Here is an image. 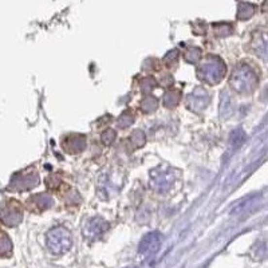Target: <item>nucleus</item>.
<instances>
[{"mask_svg": "<svg viewBox=\"0 0 268 268\" xmlns=\"http://www.w3.org/2000/svg\"><path fill=\"white\" fill-rule=\"evenodd\" d=\"M257 84H259L257 75L251 67L247 66L244 63L234 67L232 77H231V86L234 91L240 94H250L256 89Z\"/></svg>", "mask_w": 268, "mask_h": 268, "instance_id": "f257e3e1", "label": "nucleus"}, {"mask_svg": "<svg viewBox=\"0 0 268 268\" xmlns=\"http://www.w3.org/2000/svg\"><path fill=\"white\" fill-rule=\"evenodd\" d=\"M227 66L218 56L209 55L199 67L197 77L207 84H218L225 77Z\"/></svg>", "mask_w": 268, "mask_h": 268, "instance_id": "f03ea898", "label": "nucleus"}, {"mask_svg": "<svg viewBox=\"0 0 268 268\" xmlns=\"http://www.w3.org/2000/svg\"><path fill=\"white\" fill-rule=\"evenodd\" d=\"M46 246L52 255H63L73 246L71 232L65 227H55L50 229L46 236Z\"/></svg>", "mask_w": 268, "mask_h": 268, "instance_id": "7ed1b4c3", "label": "nucleus"}, {"mask_svg": "<svg viewBox=\"0 0 268 268\" xmlns=\"http://www.w3.org/2000/svg\"><path fill=\"white\" fill-rule=\"evenodd\" d=\"M174 180H176V177H174V172L172 169L158 167L151 170L149 185L157 193H167L174 184Z\"/></svg>", "mask_w": 268, "mask_h": 268, "instance_id": "20e7f679", "label": "nucleus"}, {"mask_svg": "<svg viewBox=\"0 0 268 268\" xmlns=\"http://www.w3.org/2000/svg\"><path fill=\"white\" fill-rule=\"evenodd\" d=\"M211 102V95L204 87H196L186 98V106L190 112L201 113Z\"/></svg>", "mask_w": 268, "mask_h": 268, "instance_id": "39448f33", "label": "nucleus"}, {"mask_svg": "<svg viewBox=\"0 0 268 268\" xmlns=\"http://www.w3.org/2000/svg\"><path fill=\"white\" fill-rule=\"evenodd\" d=\"M107 229H109V224L106 220L100 218H93L84 224V236L89 240H97L100 236L105 234Z\"/></svg>", "mask_w": 268, "mask_h": 268, "instance_id": "423d86ee", "label": "nucleus"}, {"mask_svg": "<svg viewBox=\"0 0 268 268\" xmlns=\"http://www.w3.org/2000/svg\"><path fill=\"white\" fill-rule=\"evenodd\" d=\"M162 236L158 232H151V234H145L140 241L138 246V253L142 256H151L154 255L161 246Z\"/></svg>", "mask_w": 268, "mask_h": 268, "instance_id": "0eeeda50", "label": "nucleus"}, {"mask_svg": "<svg viewBox=\"0 0 268 268\" xmlns=\"http://www.w3.org/2000/svg\"><path fill=\"white\" fill-rule=\"evenodd\" d=\"M0 220L8 227H17V224L23 220L22 208L19 207V204L15 201L8 202L4 209L0 212Z\"/></svg>", "mask_w": 268, "mask_h": 268, "instance_id": "6e6552de", "label": "nucleus"}, {"mask_svg": "<svg viewBox=\"0 0 268 268\" xmlns=\"http://www.w3.org/2000/svg\"><path fill=\"white\" fill-rule=\"evenodd\" d=\"M86 145H87L86 137L82 134H70L62 141L63 149L70 154H78L81 151H84L86 149Z\"/></svg>", "mask_w": 268, "mask_h": 268, "instance_id": "1a4fd4ad", "label": "nucleus"}, {"mask_svg": "<svg viewBox=\"0 0 268 268\" xmlns=\"http://www.w3.org/2000/svg\"><path fill=\"white\" fill-rule=\"evenodd\" d=\"M39 184V176L36 172L20 174L19 177H15L12 181V188L17 190H27Z\"/></svg>", "mask_w": 268, "mask_h": 268, "instance_id": "9d476101", "label": "nucleus"}, {"mask_svg": "<svg viewBox=\"0 0 268 268\" xmlns=\"http://www.w3.org/2000/svg\"><path fill=\"white\" fill-rule=\"evenodd\" d=\"M30 200H31V202H34V205L38 208L39 211H46V209H49V208L52 207V204H54L52 197L49 195H46V193H38V195H34Z\"/></svg>", "mask_w": 268, "mask_h": 268, "instance_id": "9b49d317", "label": "nucleus"}, {"mask_svg": "<svg viewBox=\"0 0 268 268\" xmlns=\"http://www.w3.org/2000/svg\"><path fill=\"white\" fill-rule=\"evenodd\" d=\"M180 100H181V93L179 90H170V91L165 93L162 102H164V106L172 109V107H176L179 105Z\"/></svg>", "mask_w": 268, "mask_h": 268, "instance_id": "f8f14e48", "label": "nucleus"}, {"mask_svg": "<svg viewBox=\"0 0 268 268\" xmlns=\"http://www.w3.org/2000/svg\"><path fill=\"white\" fill-rule=\"evenodd\" d=\"M158 107V100L153 95H148L144 100H141L140 103V110L145 114H151V113H154Z\"/></svg>", "mask_w": 268, "mask_h": 268, "instance_id": "ddd939ff", "label": "nucleus"}, {"mask_svg": "<svg viewBox=\"0 0 268 268\" xmlns=\"http://www.w3.org/2000/svg\"><path fill=\"white\" fill-rule=\"evenodd\" d=\"M129 142H130V146H132V151L142 148L146 142L145 133L142 130H134L132 135H130V138H129Z\"/></svg>", "mask_w": 268, "mask_h": 268, "instance_id": "4468645a", "label": "nucleus"}, {"mask_svg": "<svg viewBox=\"0 0 268 268\" xmlns=\"http://www.w3.org/2000/svg\"><path fill=\"white\" fill-rule=\"evenodd\" d=\"M256 196L255 197H248V199H243V200L240 201V202H237L236 205H234V208L232 209V215H240V213H244L247 212L250 208L255 204V201H256Z\"/></svg>", "mask_w": 268, "mask_h": 268, "instance_id": "2eb2a0df", "label": "nucleus"}, {"mask_svg": "<svg viewBox=\"0 0 268 268\" xmlns=\"http://www.w3.org/2000/svg\"><path fill=\"white\" fill-rule=\"evenodd\" d=\"M12 252V243L8 234L0 231V256H8Z\"/></svg>", "mask_w": 268, "mask_h": 268, "instance_id": "dca6fc26", "label": "nucleus"}, {"mask_svg": "<svg viewBox=\"0 0 268 268\" xmlns=\"http://www.w3.org/2000/svg\"><path fill=\"white\" fill-rule=\"evenodd\" d=\"M117 122H118V126H119L121 129L129 128V126H130V125H133L134 122L133 113L130 112V110H125V112L119 116Z\"/></svg>", "mask_w": 268, "mask_h": 268, "instance_id": "f3484780", "label": "nucleus"}, {"mask_svg": "<svg viewBox=\"0 0 268 268\" xmlns=\"http://www.w3.org/2000/svg\"><path fill=\"white\" fill-rule=\"evenodd\" d=\"M255 12V8L251 4H247V3H241L239 6V11H237V17L241 20H246V19H250V17L253 15Z\"/></svg>", "mask_w": 268, "mask_h": 268, "instance_id": "a211bd4d", "label": "nucleus"}, {"mask_svg": "<svg viewBox=\"0 0 268 268\" xmlns=\"http://www.w3.org/2000/svg\"><path fill=\"white\" fill-rule=\"evenodd\" d=\"M201 56H202V52H201L200 49H197V47H192V49H189V50L184 54L185 61L189 62V63H196V62H199L201 59Z\"/></svg>", "mask_w": 268, "mask_h": 268, "instance_id": "6ab92c4d", "label": "nucleus"}, {"mask_svg": "<svg viewBox=\"0 0 268 268\" xmlns=\"http://www.w3.org/2000/svg\"><path fill=\"white\" fill-rule=\"evenodd\" d=\"M246 140V134L241 129H236L232 135H231V145L234 146V148H239V146L244 142Z\"/></svg>", "mask_w": 268, "mask_h": 268, "instance_id": "aec40b11", "label": "nucleus"}, {"mask_svg": "<svg viewBox=\"0 0 268 268\" xmlns=\"http://www.w3.org/2000/svg\"><path fill=\"white\" fill-rule=\"evenodd\" d=\"M156 81L154 78H151V77H148V78H144L141 81V91L144 93V94H149L151 93L154 87H156Z\"/></svg>", "mask_w": 268, "mask_h": 268, "instance_id": "412c9836", "label": "nucleus"}, {"mask_svg": "<svg viewBox=\"0 0 268 268\" xmlns=\"http://www.w3.org/2000/svg\"><path fill=\"white\" fill-rule=\"evenodd\" d=\"M179 56L180 52L177 50H172L170 52H168L165 58H164V63H165V66L167 67H173L177 65V62H179Z\"/></svg>", "mask_w": 268, "mask_h": 268, "instance_id": "4be33fe9", "label": "nucleus"}, {"mask_svg": "<svg viewBox=\"0 0 268 268\" xmlns=\"http://www.w3.org/2000/svg\"><path fill=\"white\" fill-rule=\"evenodd\" d=\"M116 137H117V133H116V130H113V129H107L105 130L102 135H100V141H102V144L103 145H112L113 142L116 141Z\"/></svg>", "mask_w": 268, "mask_h": 268, "instance_id": "5701e85b", "label": "nucleus"}, {"mask_svg": "<svg viewBox=\"0 0 268 268\" xmlns=\"http://www.w3.org/2000/svg\"><path fill=\"white\" fill-rule=\"evenodd\" d=\"M213 30L218 36H228L232 34V27L229 24H216Z\"/></svg>", "mask_w": 268, "mask_h": 268, "instance_id": "b1692460", "label": "nucleus"}]
</instances>
